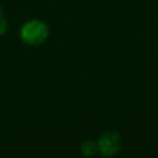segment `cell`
<instances>
[{
  "instance_id": "6da1fadb",
  "label": "cell",
  "mask_w": 158,
  "mask_h": 158,
  "mask_svg": "<svg viewBox=\"0 0 158 158\" xmlns=\"http://www.w3.org/2000/svg\"><path fill=\"white\" fill-rule=\"evenodd\" d=\"M49 35L48 26L41 20H30L25 22L20 30L21 40L30 46H38L43 43Z\"/></svg>"
},
{
  "instance_id": "7a4b0ae2",
  "label": "cell",
  "mask_w": 158,
  "mask_h": 158,
  "mask_svg": "<svg viewBox=\"0 0 158 158\" xmlns=\"http://www.w3.org/2000/svg\"><path fill=\"white\" fill-rule=\"evenodd\" d=\"M98 146H99V151L104 156L106 157L114 156L120 151V147H121L120 135L116 132H106L104 136L100 137Z\"/></svg>"
},
{
  "instance_id": "3957f363",
  "label": "cell",
  "mask_w": 158,
  "mask_h": 158,
  "mask_svg": "<svg viewBox=\"0 0 158 158\" xmlns=\"http://www.w3.org/2000/svg\"><path fill=\"white\" fill-rule=\"evenodd\" d=\"M80 149H81V153L85 157H91L99 151V146H98V143H95L93 141H86V142H84L81 144Z\"/></svg>"
},
{
  "instance_id": "277c9868",
  "label": "cell",
  "mask_w": 158,
  "mask_h": 158,
  "mask_svg": "<svg viewBox=\"0 0 158 158\" xmlns=\"http://www.w3.org/2000/svg\"><path fill=\"white\" fill-rule=\"evenodd\" d=\"M6 27H7V25H6V21H5V19H4L2 14H1V10H0V36L5 33V31H6Z\"/></svg>"
}]
</instances>
